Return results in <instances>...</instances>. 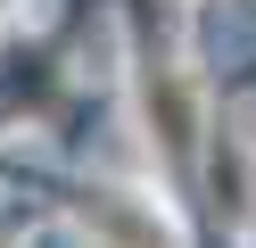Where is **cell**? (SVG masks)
<instances>
[{
  "label": "cell",
  "mask_w": 256,
  "mask_h": 248,
  "mask_svg": "<svg viewBox=\"0 0 256 248\" xmlns=\"http://www.w3.org/2000/svg\"><path fill=\"white\" fill-rule=\"evenodd\" d=\"M83 223L100 231L108 248H166V240H157V215H132L116 190H91L83 198Z\"/></svg>",
  "instance_id": "6da1fadb"
}]
</instances>
